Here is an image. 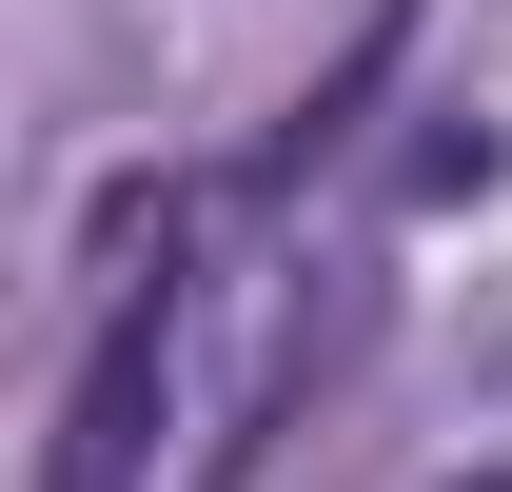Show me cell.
Segmentation results:
<instances>
[{
	"label": "cell",
	"instance_id": "1",
	"mask_svg": "<svg viewBox=\"0 0 512 492\" xmlns=\"http://www.w3.org/2000/svg\"><path fill=\"white\" fill-rule=\"evenodd\" d=\"M158 374H178V256L119 276V315H99L79 414H60V492H138V473H158Z\"/></svg>",
	"mask_w": 512,
	"mask_h": 492
}]
</instances>
